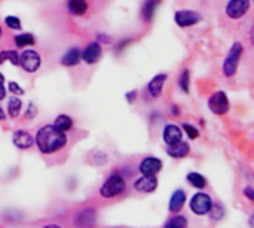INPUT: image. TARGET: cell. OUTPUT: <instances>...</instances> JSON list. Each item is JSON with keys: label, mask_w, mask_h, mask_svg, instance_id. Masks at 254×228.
<instances>
[{"label": "cell", "mask_w": 254, "mask_h": 228, "mask_svg": "<svg viewBox=\"0 0 254 228\" xmlns=\"http://www.w3.org/2000/svg\"><path fill=\"white\" fill-rule=\"evenodd\" d=\"M34 144L40 153L54 154L67 145V134L58 131L54 125H45L37 131Z\"/></svg>", "instance_id": "obj_1"}, {"label": "cell", "mask_w": 254, "mask_h": 228, "mask_svg": "<svg viewBox=\"0 0 254 228\" xmlns=\"http://www.w3.org/2000/svg\"><path fill=\"white\" fill-rule=\"evenodd\" d=\"M125 190H127L125 178L121 174L115 172L104 181V184L100 188V194L104 199H113V197H118L122 193H125Z\"/></svg>", "instance_id": "obj_2"}, {"label": "cell", "mask_w": 254, "mask_h": 228, "mask_svg": "<svg viewBox=\"0 0 254 228\" xmlns=\"http://www.w3.org/2000/svg\"><path fill=\"white\" fill-rule=\"evenodd\" d=\"M243 53H244V46H243V43L235 42V43L231 46V49H229V52H228L225 61H223V73H225L226 77H234V76L237 74L238 65H240V61H241Z\"/></svg>", "instance_id": "obj_3"}, {"label": "cell", "mask_w": 254, "mask_h": 228, "mask_svg": "<svg viewBox=\"0 0 254 228\" xmlns=\"http://www.w3.org/2000/svg\"><path fill=\"white\" fill-rule=\"evenodd\" d=\"M208 108L213 114L216 116H223L229 111L231 104H229V98L226 95V92L223 91H217L214 92L210 98H208Z\"/></svg>", "instance_id": "obj_4"}, {"label": "cell", "mask_w": 254, "mask_h": 228, "mask_svg": "<svg viewBox=\"0 0 254 228\" xmlns=\"http://www.w3.org/2000/svg\"><path fill=\"white\" fill-rule=\"evenodd\" d=\"M42 65V58L34 49L22 50L19 55V67L27 73H36Z\"/></svg>", "instance_id": "obj_5"}, {"label": "cell", "mask_w": 254, "mask_h": 228, "mask_svg": "<svg viewBox=\"0 0 254 228\" xmlns=\"http://www.w3.org/2000/svg\"><path fill=\"white\" fill-rule=\"evenodd\" d=\"M190 211L195 215H208L211 206H213V199L207 194V193H196L192 199H190Z\"/></svg>", "instance_id": "obj_6"}, {"label": "cell", "mask_w": 254, "mask_h": 228, "mask_svg": "<svg viewBox=\"0 0 254 228\" xmlns=\"http://www.w3.org/2000/svg\"><path fill=\"white\" fill-rule=\"evenodd\" d=\"M252 0H229L226 3L225 12L231 19H241L250 10Z\"/></svg>", "instance_id": "obj_7"}, {"label": "cell", "mask_w": 254, "mask_h": 228, "mask_svg": "<svg viewBox=\"0 0 254 228\" xmlns=\"http://www.w3.org/2000/svg\"><path fill=\"white\" fill-rule=\"evenodd\" d=\"M202 19L201 13L199 12H195V10H190V9H182V10H177L176 15H174V21L179 27L182 28H188V27H192L195 24H198L199 21Z\"/></svg>", "instance_id": "obj_8"}, {"label": "cell", "mask_w": 254, "mask_h": 228, "mask_svg": "<svg viewBox=\"0 0 254 228\" xmlns=\"http://www.w3.org/2000/svg\"><path fill=\"white\" fill-rule=\"evenodd\" d=\"M101 55H103V47H101V43L98 42H91L89 45L85 46L83 50H80V59L88 65L97 64Z\"/></svg>", "instance_id": "obj_9"}, {"label": "cell", "mask_w": 254, "mask_h": 228, "mask_svg": "<svg viewBox=\"0 0 254 228\" xmlns=\"http://www.w3.org/2000/svg\"><path fill=\"white\" fill-rule=\"evenodd\" d=\"M158 188V178L156 175H141L134 181V190L138 193H153Z\"/></svg>", "instance_id": "obj_10"}, {"label": "cell", "mask_w": 254, "mask_h": 228, "mask_svg": "<svg viewBox=\"0 0 254 228\" xmlns=\"http://www.w3.org/2000/svg\"><path fill=\"white\" fill-rule=\"evenodd\" d=\"M12 144L19 150H28V148H31L34 145V138L28 131L18 129L12 135Z\"/></svg>", "instance_id": "obj_11"}, {"label": "cell", "mask_w": 254, "mask_h": 228, "mask_svg": "<svg viewBox=\"0 0 254 228\" xmlns=\"http://www.w3.org/2000/svg\"><path fill=\"white\" fill-rule=\"evenodd\" d=\"M162 160L158 157H144L138 165V171L141 175H156L162 171Z\"/></svg>", "instance_id": "obj_12"}, {"label": "cell", "mask_w": 254, "mask_h": 228, "mask_svg": "<svg viewBox=\"0 0 254 228\" xmlns=\"http://www.w3.org/2000/svg\"><path fill=\"white\" fill-rule=\"evenodd\" d=\"M95 220H97V212L92 208H86L76 214L73 223L77 227H92L95 224Z\"/></svg>", "instance_id": "obj_13"}, {"label": "cell", "mask_w": 254, "mask_h": 228, "mask_svg": "<svg viewBox=\"0 0 254 228\" xmlns=\"http://www.w3.org/2000/svg\"><path fill=\"white\" fill-rule=\"evenodd\" d=\"M162 139L167 145H173V144H177L179 141L183 139V132L182 129L177 126V125H167L162 131Z\"/></svg>", "instance_id": "obj_14"}, {"label": "cell", "mask_w": 254, "mask_h": 228, "mask_svg": "<svg viewBox=\"0 0 254 228\" xmlns=\"http://www.w3.org/2000/svg\"><path fill=\"white\" fill-rule=\"evenodd\" d=\"M167 82V74L165 73H161V74H156L149 83H147V92L149 95L156 99L162 95V91H164V85Z\"/></svg>", "instance_id": "obj_15"}, {"label": "cell", "mask_w": 254, "mask_h": 228, "mask_svg": "<svg viewBox=\"0 0 254 228\" xmlns=\"http://www.w3.org/2000/svg\"><path fill=\"white\" fill-rule=\"evenodd\" d=\"M186 191L183 190V188H177L173 194H171V197H170V203H168V209H170V212L171 214H179L182 209H183V206H185V203H186Z\"/></svg>", "instance_id": "obj_16"}, {"label": "cell", "mask_w": 254, "mask_h": 228, "mask_svg": "<svg viewBox=\"0 0 254 228\" xmlns=\"http://www.w3.org/2000/svg\"><path fill=\"white\" fill-rule=\"evenodd\" d=\"M189 153H190V145L188 142H185L183 139L179 141L177 144L168 145V148H167V154L173 159H185Z\"/></svg>", "instance_id": "obj_17"}, {"label": "cell", "mask_w": 254, "mask_h": 228, "mask_svg": "<svg viewBox=\"0 0 254 228\" xmlns=\"http://www.w3.org/2000/svg\"><path fill=\"white\" fill-rule=\"evenodd\" d=\"M161 0H144L141 6V18L146 22H150L156 13V9L159 7Z\"/></svg>", "instance_id": "obj_18"}, {"label": "cell", "mask_w": 254, "mask_h": 228, "mask_svg": "<svg viewBox=\"0 0 254 228\" xmlns=\"http://www.w3.org/2000/svg\"><path fill=\"white\" fill-rule=\"evenodd\" d=\"M80 62V49L77 46L70 47L63 56H61V64L64 67H74Z\"/></svg>", "instance_id": "obj_19"}, {"label": "cell", "mask_w": 254, "mask_h": 228, "mask_svg": "<svg viewBox=\"0 0 254 228\" xmlns=\"http://www.w3.org/2000/svg\"><path fill=\"white\" fill-rule=\"evenodd\" d=\"M88 0H67V10L73 16H83L88 10Z\"/></svg>", "instance_id": "obj_20"}, {"label": "cell", "mask_w": 254, "mask_h": 228, "mask_svg": "<svg viewBox=\"0 0 254 228\" xmlns=\"http://www.w3.org/2000/svg\"><path fill=\"white\" fill-rule=\"evenodd\" d=\"M186 181H188L193 188H196V190H204V188L207 187V184H208L207 178H205L204 175L198 174V172H189V174L186 175Z\"/></svg>", "instance_id": "obj_21"}, {"label": "cell", "mask_w": 254, "mask_h": 228, "mask_svg": "<svg viewBox=\"0 0 254 228\" xmlns=\"http://www.w3.org/2000/svg\"><path fill=\"white\" fill-rule=\"evenodd\" d=\"M21 110H22V101H21V98L16 96V95H13L12 98H9V101H7V114H9V117L16 119L21 114Z\"/></svg>", "instance_id": "obj_22"}, {"label": "cell", "mask_w": 254, "mask_h": 228, "mask_svg": "<svg viewBox=\"0 0 254 228\" xmlns=\"http://www.w3.org/2000/svg\"><path fill=\"white\" fill-rule=\"evenodd\" d=\"M13 43L16 47H28L36 43V37L31 33H21L13 37Z\"/></svg>", "instance_id": "obj_23"}, {"label": "cell", "mask_w": 254, "mask_h": 228, "mask_svg": "<svg viewBox=\"0 0 254 228\" xmlns=\"http://www.w3.org/2000/svg\"><path fill=\"white\" fill-rule=\"evenodd\" d=\"M6 61H9L15 67H19V53H18V50H15V49L0 50V65L4 64Z\"/></svg>", "instance_id": "obj_24"}, {"label": "cell", "mask_w": 254, "mask_h": 228, "mask_svg": "<svg viewBox=\"0 0 254 228\" xmlns=\"http://www.w3.org/2000/svg\"><path fill=\"white\" fill-rule=\"evenodd\" d=\"M54 126L61 132H68L73 128V119L67 114H60V116H57Z\"/></svg>", "instance_id": "obj_25"}, {"label": "cell", "mask_w": 254, "mask_h": 228, "mask_svg": "<svg viewBox=\"0 0 254 228\" xmlns=\"http://www.w3.org/2000/svg\"><path fill=\"white\" fill-rule=\"evenodd\" d=\"M189 224L185 215H176L165 223V228H186Z\"/></svg>", "instance_id": "obj_26"}, {"label": "cell", "mask_w": 254, "mask_h": 228, "mask_svg": "<svg viewBox=\"0 0 254 228\" xmlns=\"http://www.w3.org/2000/svg\"><path fill=\"white\" fill-rule=\"evenodd\" d=\"M179 86L185 93H189L190 91V71L189 70H183L179 79Z\"/></svg>", "instance_id": "obj_27"}, {"label": "cell", "mask_w": 254, "mask_h": 228, "mask_svg": "<svg viewBox=\"0 0 254 228\" xmlns=\"http://www.w3.org/2000/svg\"><path fill=\"white\" fill-rule=\"evenodd\" d=\"M208 215L211 217L213 221H220V220L225 217V208H223L220 203H214V202H213V206H211Z\"/></svg>", "instance_id": "obj_28"}, {"label": "cell", "mask_w": 254, "mask_h": 228, "mask_svg": "<svg viewBox=\"0 0 254 228\" xmlns=\"http://www.w3.org/2000/svg\"><path fill=\"white\" fill-rule=\"evenodd\" d=\"M4 24H6V27L10 28V30H21V28H22L21 19L16 18V16H13V15L6 16V18H4Z\"/></svg>", "instance_id": "obj_29"}, {"label": "cell", "mask_w": 254, "mask_h": 228, "mask_svg": "<svg viewBox=\"0 0 254 228\" xmlns=\"http://www.w3.org/2000/svg\"><path fill=\"white\" fill-rule=\"evenodd\" d=\"M183 131L186 132V135H188L190 139H196V138L199 137V131H198L195 126L189 125V123H183Z\"/></svg>", "instance_id": "obj_30"}, {"label": "cell", "mask_w": 254, "mask_h": 228, "mask_svg": "<svg viewBox=\"0 0 254 228\" xmlns=\"http://www.w3.org/2000/svg\"><path fill=\"white\" fill-rule=\"evenodd\" d=\"M36 116H37V107H36V104L34 102H28L27 110H25V119L33 120Z\"/></svg>", "instance_id": "obj_31"}, {"label": "cell", "mask_w": 254, "mask_h": 228, "mask_svg": "<svg viewBox=\"0 0 254 228\" xmlns=\"http://www.w3.org/2000/svg\"><path fill=\"white\" fill-rule=\"evenodd\" d=\"M9 91H10L13 95H16V96L24 95V89H22L16 82H9Z\"/></svg>", "instance_id": "obj_32"}, {"label": "cell", "mask_w": 254, "mask_h": 228, "mask_svg": "<svg viewBox=\"0 0 254 228\" xmlns=\"http://www.w3.org/2000/svg\"><path fill=\"white\" fill-rule=\"evenodd\" d=\"M97 40H98V43H104V45H110L112 43V37L107 36V34H103V33L97 34Z\"/></svg>", "instance_id": "obj_33"}, {"label": "cell", "mask_w": 254, "mask_h": 228, "mask_svg": "<svg viewBox=\"0 0 254 228\" xmlns=\"http://www.w3.org/2000/svg\"><path fill=\"white\" fill-rule=\"evenodd\" d=\"M6 98V88H4V76L0 73V101Z\"/></svg>", "instance_id": "obj_34"}, {"label": "cell", "mask_w": 254, "mask_h": 228, "mask_svg": "<svg viewBox=\"0 0 254 228\" xmlns=\"http://www.w3.org/2000/svg\"><path fill=\"white\" fill-rule=\"evenodd\" d=\"M137 95H138V92H137V91L127 92V95H125L127 102H128V104H134V102H135V99H137Z\"/></svg>", "instance_id": "obj_35"}, {"label": "cell", "mask_w": 254, "mask_h": 228, "mask_svg": "<svg viewBox=\"0 0 254 228\" xmlns=\"http://www.w3.org/2000/svg\"><path fill=\"white\" fill-rule=\"evenodd\" d=\"M243 194H244L249 200H252V202L254 200V190L252 187H246V188L243 190Z\"/></svg>", "instance_id": "obj_36"}, {"label": "cell", "mask_w": 254, "mask_h": 228, "mask_svg": "<svg viewBox=\"0 0 254 228\" xmlns=\"http://www.w3.org/2000/svg\"><path fill=\"white\" fill-rule=\"evenodd\" d=\"M170 114H171L173 117H179V116H180V108H179L176 104L170 105Z\"/></svg>", "instance_id": "obj_37"}, {"label": "cell", "mask_w": 254, "mask_h": 228, "mask_svg": "<svg viewBox=\"0 0 254 228\" xmlns=\"http://www.w3.org/2000/svg\"><path fill=\"white\" fill-rule=\"evenodd\" d=\"M0 120H6V113H4V110L1 108V105H0Z\"/></svg>", "instance_id": "obj_38"}, {"label": "cell", "mask_w": 254, "mask_h": 228, "mask_svg": "<svg viewBox=\"0 0 254 228\" xmlns=\"http://www.w3.org/2000/svg\"><path fill=\"white\" fill-rule=\"evenodd\" d=\"M1 34H3V30H1V25H0V39H1Z\"/></svg>", "instance_id": "obj_39"}]
</instances>
